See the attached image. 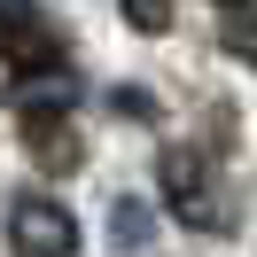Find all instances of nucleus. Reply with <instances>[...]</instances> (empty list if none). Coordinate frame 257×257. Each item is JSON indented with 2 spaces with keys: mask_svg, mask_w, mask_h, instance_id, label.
I'll return each mask as SVG.
<instances>
[{
  "mask_svg": "<svg viewBox=\"0 0 257 257\" xmlns=\"http://www.w3.org/2000/svg\"><path fill=\"white\" fill-rule=\"evenodd\" d=\"M156 195H164V210H172L179 226H218V179H210V156L203 148H164V164H156Z\"/></svg>",
  "mask_w": 257,
  "mask_h": 257,
  "instance_id": "1",
  "label": "nucleus"
},
{
  "mask_svg": "<svg viewBox=\"0 0 257 257\" xmlns=\"http://www.w3.org/2000/svg\"><path fill=\"white\" fill-rule=\"evenodd\" d=\"M8 241H16V257H70L78 249V218H70L55 195H16Z\"/></svg>",
  "mask_w": 257,
  "mask_h": 257,
  "instance_id": "2",
  "label": "nucleus"
},
{
  "mask_svg": "<svg viewBox=\"0 0 257 257\" xmlns=\"http://www.w3.org/2000/svg\"><path fill=\"white\" fill-rule=\"evenodd\" d=\"M8 109H16L24 125H39V117H70V109H78V78H70V63H63V70H24V78L8 86Z\"/></svg>",
  "mask_w": 257,
  "mask_h": 257,
  "instance_id": "3",
  "label": "nucleus"
},
{
  "mask_svg": "<svg viewBox=\"0 0 257 257\" xmlns=\"http://www.w3.org/2000/svg\"><path fill=\"white\" fill-rule=\"evenodd\" d=\"M0 47H8L16 78H24V70H63V39H55L39 16H24V8H8V16H0Z\"/></svg>",
  "mask_w": 257,
  "mask_h": 257,
  "instance_id": "4",
  "label": "nucleus"
},
{
  "mask_svg": "<svg viewBox=\"0 0 257 257\" xmlns=\"http://www.w3.org/2000/svg\"><path fill=\"white\" fill-rule=\"evenodd\" d=\"M24 141L39 148V164H47V172H70V164H78V141H70V117H39V125H24Z\"/></svg>",
  "mask_w": 257,
  "mask_h": 257,
  "instance_id": "5",
  "label": "nucleus"
},
{
  "mask_svg": "<svg viewBox=\"0 0 257 257\" xmlns=\"http://www.w3.org/2000/svg\"><path fill=\"white\" fill-rule=\"evenodd\" d=\"M117 249H148V210L141 203H117Z\"/></svg>",
  "mask_w": 257,
  "mask_h": 257,
  "instance_id": "6",
  "label": "nucleus"
},
{
  "mask_svg": "<svg viewBox=\"0 0 257 257\" xmlns=\"http://www.w3.org/2000/svg\"><path fill=\"white\" fill-rule=\"evenodd\" d=\"M226 55H241V63L257 70V16H249V8H241V16L226 24Z\"/></svg>",
  "mask_w": 257,
  "mask_h": 257,
  "instance_id": "7",
  "label": "nucleus"
},
{
  "mask_svg": "<svg viewBox=\"0 0 257 257\" xmlns=\"http://www.w3.org/2000/svg\"><path fill=\"white\" fill-rule=\"evenodd\" d=\"M125 24H133V32H164L172 8H164V0H125Z\"/></svg>",
  "mask_w": 257,
  "mask_h": 257,
  "instance_id": "8",
  "label": "nucleus"
},
{
  "mask_svg": "<svg viewBox=\"0 0 257 257\" xmlns=\"http://www.w3.org/2000/svg\"><path fill=\"white\" fill-rule=\"evenodd\" d=\"M218 8H241V0H218Z\"/></svg>",
  "mask_w": 257,
  "mask_h": 257,
  "instance_id": "9",
  "label": "nucleus"
}]
</instances>
